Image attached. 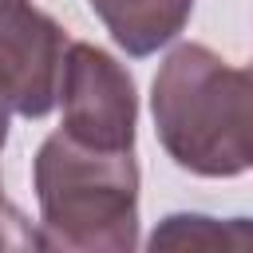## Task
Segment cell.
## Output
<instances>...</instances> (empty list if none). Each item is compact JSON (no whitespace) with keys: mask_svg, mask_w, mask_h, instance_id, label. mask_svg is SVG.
Here are the masks:
<instances>
[{"mask_svg":"<svg viewBox=\"0 0 253 253\" xmlns=\"http://www.w3.org/2000/svg\"><path fill=\"white\" fill-rule=\"evenodd\" d=\"M162 150L190 174L237 178L253 166V71L206 43H178L150 87Z\"/></svg>","mask_w":253,"mask_h":253,"instance_id":"obj_1","label":"cell"},{"mask_svg":"<svg viewBox=\"0 0 253 253\" xmlns=\"http://www.w3.org/2000/svg\"><path fill=\"white\" fill-rule=\"evenodd\" d=\"M43 249L126 253L138 245L134 150H95L67 130L43 138L32 162Z\"/></svg>","mask_w":253,"mask_h":253,"instance_id":"obj_2","label":"cell"},{"mask_svg":"<svg viewBox=\"0 0 253 253\" xmlns=\"http://www.w3.org/2000/svg\"><path fill=\"white\" fill-rule=\"evenodd\" d=\"M63 126L95 150H134L138 95L126 67L95 43H71L59 79Z\"/></svg>","mask_w":253,"mask_h":253,"instance_id":"obj_3","label":"cell"},{"mask_svg":"<svg viewBox=\"0 0 253 253\" xmlns=\"http://www.w3.org/2000/svg\"><path fill=\"white\" fill-rule=\"evenodd\" d=\"M126 55H154L190 20L194 0H87Z\"/></svg>","mask_w":253,"mask_h":253,"instance_id":"obj_4","label":"cell"},{"mask_svg":"<svg viewBox=\"0 0 253 253\" xmlns=\"http://www.w3.org/2000/svg\"><path fill=\"white\" fill-rule=\"evenodd\" d=\"M158 249H253V217H206V213H170L146 241Z\"/></svg>","mask_w":253,"mask_h":253,"instance_id":"obj_5","label":"cell"},{"mask_svg":"<svg viewBox=\"0 0 253 253\" xmlns=\"http://www.w3.org/2000/svg\"><path fill=\"white\" fill-rule=\"evenodd\" d=\"M24 4H32V0H0V20H4V16H12V12H20Z\"/></svg>","mask_w":253,"mask_h":253,"instance_id":"obj_6","label":"cell"},{"mask_svg":"<svg viewBox=\"0 0 253 253\" xmlns=\"http://www.w3.org/2000/svg\"><path fill=\"white\" fill-rule=\"evenodd\" d=\"M0 150H4V146H0ZM0 206H4V186H0Z\"/></svg>","mask_w":253,"mask_h":253,"instance_id":"obj_7","label":"cell"}]
</instances>
